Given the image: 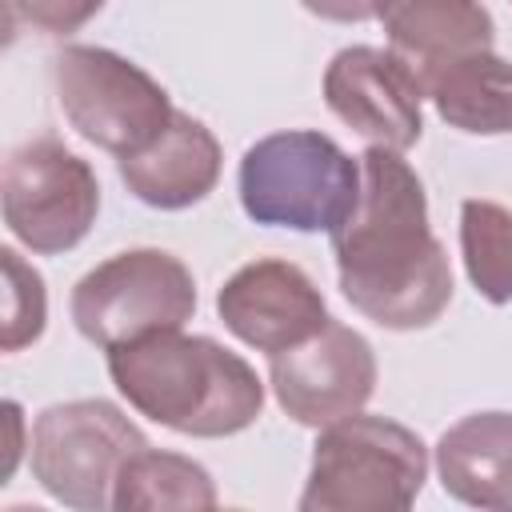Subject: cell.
Returning <instances> with one entry per match:
<instances>
[{"label": "cell", "instance_id": "5", "mask_svg": "<svg viewBox=\"0 0 512 512\" xmlns=\"http://www.w3.org/2000/svg\"><path fill=\"white\" fill-rule=\"evenodd\" d=\"M196 312L192 272L160 248L120 252L72 288V320L84 340L120 348L152 332L180 328Z\"/></svg>", "mask_w": 512, "mask_h": 512}, {"label": "cell", "instance_id": "8", "mask_svg": "<svg viewBox=\"0 0 512 512\" xmlns=\"http://www.w3.org/2000/svg\"><path fill=\"white\" fill-rule=\"evenodd\" d=\"M100 184L92 168L60 140L20 144L4 164V224L32 252H64L80 244L96 220Z\"/></svg>", "mask_w": 512, "mask_h": 512}, {"label": "cell", "instance_id": "14", "mask_svg": "<svg viewBox=\"0 0 512 512\" xmlns=\"http://www.w3.org/2000/svg\"><path fill=\"white\" fill-rule=\"evenodd\" d=\"M444 492L472 508L512 512V412H476L436 444Z\"/></svg>", "mask_w": 512, "mask_h": 512}, {"label": "cell", "instance_id": "9", "mask_svg": "<svg viewBox=\"0 0 512 512\" xmlns=\"http://www.w3.org/2000/svg\"><path fill=\"white\" fill-rule=\"evenodd\" d=\"M268 380L296 424L328 428L368 404L376 388V356L360 332L328 320L304 344L272 352Z\"/></svg>", "mask_w": 512, "mask_h": 512}, {"label": "cell", "instance_id": "13", "mask_svg": "<svg viewBox=\"0 0 512 512\" xmlns=\"http://www.w3.org/2000/svg\"><path fill=\"white\" fill-rule=\"evenodd\" d=\"M376 20L420 84L432 68L492 48V16L480 0H376Z\"/></svg>", "mask_w": 512, "mask_h": 512}, {"label": "cell", "instance_id": "18", "mask_svg": "<svg viewBox=\"0 0 512 512\" xmlns=\"http://www.w3.org/2000/svg\"><path fill=\"white\" fill-rule=\"evenodd\" d=\"M0 264H4V316H0V348L4 352H20L24 344H32L44 332L48 320V296H44V280L32 264L20 260L16 248H0Z\"/></svg>", "mask_w": 512, "mask_h": 512}, {"label": "cell", "instance_id": "2", "mask_svg": "<svg viewBox=\"0 0 512 512\" xmlns=\"http://www.w3.org/2000/svg\"><path fill=\"white\" fill-rule=\"evenodd\" d=\"M108 372L140 416L184 436L244 432L264 408V384L248 360L180 328L108 348Z\"/></svg>", "mask_w": 512, "mask_h": 512}, {"label": "cell", "instance_id": "21", "mask_svg": "<svg viewBox=\"0 0 512 512\" xmlns=\"http://www.w3.org/2000/svg\"><path fill=\"white\" fill-rule=\"evenodd\" d=\"M4 424H8V440H4V464H0V476L8 480V476H12V468H16V460H20V428H24L20 408H16L12 400L4 404Z\"/></svg>", "mask_w": 512, "mask_h": 512}, {"label": "cell", "instance_id": "20", "mask_svg": "<svg viewBox=\"0 0 512 512\" xmlns=\"http://www.w3.org/2000/svg\"><path fill=\"white\" fill-rule=\"evenodd\" d=\"M300 4L336 24H360V20L376 16V0H300Z\"/></svg>", "mask_w": 512, "mask_h": 512}, {"label": "cell", "instance_id": "1", "mask_svg": "<svg viewBox=\"0 0 512 512\" xmlns=\"http://www.w3.org/2000/svg\"><path fill=\"white\" fill-rule=\"evenodd\" d=\"M360 172V204L332 232L340 288L380 328H428L452 300V268L428 228L424 184L388 148H368Z\"/></svg>", "mask_w": 512, "mask_h": 512}, {"label": "cell", "instance_id": "19", "mask_svg": "<svg viewBox=\"0 0 512 512\" xmlns=\"http://www.w3.org/2000/svg\"><path fill=\"white\" fill-rule=\"evenodd\" d=\"M100 8H104V0H8V12L12 16H20L24 24H32L40 32H52V36L76 32Z\"/></svg>", "mask_w": 512, "mask_h": 512}, {"label": "cell", "instance_id": "4", "mask_svg": "<svg viewBox=\"0 0 512 512\" xmlns=\"http://www.w3.org/2000/svg\"><path fill=\"white\" fill-rule=\"evenodd\" d=\"M428 476L420 436L384 416H344L328 424L312 452L304 512H404Z\"/></svg>", "mask_w": 512, "mask_h": 512}, {"label": "cell", "instance_id": "16", "mask_svg": "<svg viewBox=\"0 0 512 512\" xmlns=\"http://www.w3.org/2000/svg\"><path fill=\"white\" fill-rule=\"evenodd\" d=\"M112 508L136 512V508H216V488L208 472L176 452H156L140 448L124 460L116 488H112Z\"/></svg>", "mask_w": 512, "mask_h": 512}, {"label": "cell", "instance_id": "7", "mask_svg": "<svg viewBox=\"0 0 512 512\" xmlns=\"http://www.w3.org/2000/svg\"><path fill=\"white\" fill-rule=\"evenodd\" d=\"M148 448L140 428L108 400L52 404L32 424V476L68 508H112V488L132 452Z\"/></svg>", "mask_w": 512, "mask_h": 512}, {"label": "cell", "instance_id": "11", "mask_svg": "<svg viewBox=\"0 0 512 512\" xmlns=\"http://www.w3.org/2000/svg\"><path fill=\"white\" fill-rule=\"evenodd\" d=\"M224 328L260 348V352H284L292 344H304L328 324V308L320 288L288 260H252L244 264L216 296Z\"/></svg>", "mask_w": 512, "mask_h": 512}, {"label": "cell", "instance_id": "10", "mask_svg": "<svg viewBox=\"0 0 512 512\" xmlns=\"http://www.w3.org/2000/svg\"><path fill=\"white\" fill-rule=\"evenodd\" d=\"M328 108L372 148L404 152L420 140L424 84L392 48H344L324 72Z\"/></svg>", "mask_w": 512, "mask_h": 512}, {"label": "cell", "instance_id": "12", "mask_svg": "<svg viewBox=\"0 0 512 512\" xmlns=\"http://www.w3.org/2000/svg\"><path fill=\"white\" fill-rule=\"evenodd\" d=\"M120 180L136 200L152 208H188L216 188L220 144L196 116L172 112V120L148 148L120 156Z\"/></svg>", "mask_w": 512, "mask_h": 512}, {"label": "cell", "instance_id": "6", "mask_svg": "<svg viewBox=\"0 0 512 512\" xmlns=\"http://www.w3.org/2000/svg\"><path fill=\"white\" fill-rule=\"evenodd\" d=\"M52 76L68 124L88 144L116 156L148 148L176 112L168 92L144 68L108 48L68 44L52 64Z\"/></svg>", "mask_w": 512, "mask_h": 512}, {"label": "cell", "instance_id": "15", "mask_svg": "<svg viewBox=\"0 0 512 512\" xmlns=\"http://www.w3.org/2000/svg\"><path fill=\"white\" fill-rule=\"evenodd\" d=\"M424 96L436 112L472 136L512 132V64L484 52L456 56L424 76Z\"/></svg>", "mask_w": 512, "mask_h": 512}, {"label": "cell", "instance_id": "17", "mask_svg": "<svg viewBox=\"0 0 512 512\" xmlns=\"http://www.w3.org/2000/svg\"><path fill=\"white\" fill-rule=\"evenodd\" d=\"M460 252L468 280L492 304L512 300V212L492 200H464Z\"/></svg>", "mask_w": 512, "mask_h": 512}, {"label": "cell", "instance_id": "3", "mask_svg": "<svg viewBox=\"0 0 512 512\" xmlns=\"http://www.w3.org/2000/svg\"><path fill=\"white\" fill-rule=\"evenodd\" d=\"M360 160L324 132H272L240 160V204L256 224L340 232L360 204Z\"/></svg>", "mask_w": 512, "mask_h": 512}]
</instances>
